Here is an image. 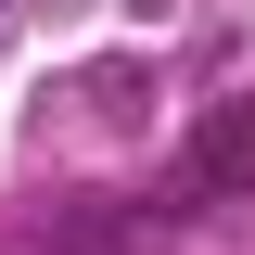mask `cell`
Listing matches in <instances>:
<instances>
[{
  "mask_svg": "<svg viewBox=\"0 0 255 255\" xmlns=\"http://www.w3.org/2000/svg\"><path fill=\"white\" fill-rule=\"evenodd\" d=\"M64 102H77V128H140L153 64H77V77H64Z\"/></svg>",
  "mask_w": 255,
  "mask_h": 255,
  "instance_id": "1",
  "label": "cell"
},
{
  "mask_svg": "<svg viewBox=\"0 0 255 255\" xmlns=\"http://www.w3.org/2000/svg\"><path fill=\"white\" fill-rule=\"evenodd\" d=\"M13 38H26V0H0V51H13Z\"/></svg>",
  "mask_w": 255,
  "mask_h": 255,
  "instance_id": "2",
  "label": "cell"
},
{
  "mask_svg": "<svg viewBox=\"0 0 255 255\" xmlns=\"http://www.w3.org/2000/svg\"><path fill=\"white\" fill-rule=\"evenodd\" d=\"M115 13H166V0H115Z\"/></svg>",
  "mask_w": 255,
  "mask_h": 255,
  "instance_id": "3",
  "label": "cell"
},
{
  "mask_svg": "<svg viewBox=\"0 0 255 255\" xmlns=\"http://www.w3.org/2000/svg\"><path fill=\"white\" fill-rule=\"evenodd\" d=\"M0 255H38V243H0Z\"/></svg>",
  "mask_w": 255,
  "mask_h": 255,
  "instance_id": "4",
  "label": "cell"
}]
</instances>
